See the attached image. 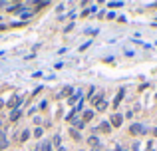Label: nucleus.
I'll use <instances>...</instances> for the list:
<instances>
[{
	"label": "nucleus",
	"mask_w": 157,
	"mask_h": 151,
	"mask_svg": "<svg viewBox=\"0 0 157 151\" xmlns=\"http://www.w3.org/2000/svg\"><path fill=\"white\" fill-rule=\"evenodd\" d=\"M36 151H52V143H50V141H42V143L36 147Z\"/></svg>",
	"instance_id": "obj_1"
},
{
	"label": "nucleus",
	"mask_w": 157,
	"mask_h": 151,
	"mask_svg": "<svg viewBox=\"0 0 157 151\" xmlns=\"http://www.w3.org/2000/svg\"><path fill=\"white\" fill-rule=\"evenodd\" d=\"M143 131H145V127H143V125H139V123L131 125V133H133V135H139V133H143Z\"/></svg>",
	"instance_id": "obj_2"
},
{
	"label": "nucleus",
	"mask_w": 157,
	"mask_h": 151,
	"mask_svg": "<svg viewBox=\"0 0 157 151\" xmlns=\"http://www.w3.org/2000/svg\"><path fill=\"white\" fill-rule=\"evenodd\" d=\"M121 121H123V117H121V115H113V117H111V125H115V127H119V125H121Z\"/></svg>",
	"instance_id": "obj_3"
},
{
	"label": "nucleus",
	"mask_w": 157,
	"mask_h": 151,
	"mask_svg": "<svg viewBox=\"0 0 157 151\" xmlns=\"http://www.w3.org/2000/svg\"><path fill=\"white\" fill-rule=\"evenodd\" d=\"M123 96H125V92H123V90H121V92H119L118 96H115V99H113V107H118V105H119V101L123 99Z\"/></svg>",
	"instance_id": "obj_4"
},
{
	"label": "nucleus",
	"mask_w": 157,
	"mask_h": 151,
	"mask_svg": "<svg viewBox=\"0 0 157 151\" xmlns=\"http://www.w3.org/2000/svg\"><path fill=\"white\" fill-rule=\"evenodd\" d=\"M6 145H8V139H6V135H4V133H0V147L4 149Z\"/></svg>",
	"instance_id": "obj_5"
},
{
	"label": "nucleus",
	"mask_w": 157,
	"mask_h": 151,
	"mask_svg": "<svg viewBox=\"0 0 157 151\" xmlns=\"http://www.w3.org/2000/svg\"><path fill=\"white\" fill-rule=\"evenodd\" d=\"M18 117H20V109H12V113H10V121H16Z\"/></svg>",
	"instance_id": "obj_6"
},
{
	"label": "nucleus",
	"mask_w": 157,
	"mask_h": 151,
	"mask_svg": "<svg viewBox=\"0 0 157 151\" xmlns=\"http://www.w3.org/2000/svg\"><path fill=\"white\" fill-rule=\"evenodd\" d=\"M93 117V112L90 109V112H84V117H82V121H90V119Z\"/></svg>",
	"instance_id": "obj_7"
},
{
	"label": "nucleus",
	"mask_w": 157,
	"mask_h": 151,
	"mask_svg": "<svg viewBox=\"0 0 157 151\" xmlns=\"http://www.w3.org/2000/svg\"><path fill=\"white\" fill-rule=\"evenodd\" d=\"M54 145H56V147H60V145H62V137H60V135H56V137H54Z\"/></svg>",
	"instance_id": "obj_8"
},
{
	"label": "nucleus",
	"mask_w": 157,
	"mask_h": 151,
	"mask_svg": "<svg viewBox=\"0 0 157 151\" xmlns=\"http://www.w3.org/2000/svg\"><path fill=\"white\" fill-rule=\"evenodd\" d=\"M28 137H30V131H22V137H20V141H26Z\"/></svg>",
	"instance_id": "obj_9"
},
{
	"label": "nucleus",
	"mask_w": 157,
	"mask_h": 151,
	"mask_svg": "<svg viewBox=\"0 0 157 151\" xmlns=\"http://www.w3.org/2000/svg\"><path fill=\"white\" fill-rule=\"evenodd\" d=\"M74 125H76V127H84V121H82V119H76Z\"/></svg>",
	"instance_id": "obj_10"
},
{
	"label": "nucleus",
	"mask_w": 157,
	"mask_h": 151,
	"mask_svg": "<svg viewBox=\"0 0 157 151\" xmlns=\"http://www.w3.org/2000/svg\"><path fill=\"white\" fill-rule=\"evenodd\" d=\"M70 133H72V137H74V139H80V133L76 131V129H72V131H70Z\"/></svg>",
	"instance_id": "obj_11"
},
{
	"label": "nucleus",
	"mask_w": 157,
	"mask_h": 151,
	"mask_svg": "<svg viewBox=\"0 0 157 151\" xmlns=\"http://www.w3.org/2000/svg\"><path fill=\"white\" fill-rule=\"evenodd\" d=\"M34 135H36V137H40V135H42V129H40V127H38V129H34Z\"/></svg>",
	"instance_id": "obj_12"
},
{
	"label": "nucleus",
	"mask_w": 157,
	"mask_h": 151,
	"mask_svg": "<svg viewBox=\"0 0 157 151\" xmlns=\"http://www.w3.org/2000/svg\"><path fill=\"white\" fill-rule=\"evenodd\" d=\"M58 151H66V147H64V145H60V147H58Z\"/></svg>",
	"instance_id": "obj_13"
},
{
	"label": "nucleus",
	"mask_w": 157,
	"mask_h": 151,
	"mask_svg": "<svg viewBox=\"0 0 157 151\" xmlns=\"http://www.w3.org/2000/svg\"><path fill=\"white\" fill-rule=\"evenodd\" d=\"M153 135H155V137H157V129H153Z\"/></svg>",
	"instance_id": "obj_14"
},
{
	"label": "nucleus",
	"mask_w": 157,
	"mask_h": 151,
	"mask_svg": "<svg viewBox=\"0 0 157 151\" xmlns=\"http://www.w3.org/2000/svg\"><path fill=\"white\" fill-rule=\"evenodd\" d=\"M2 105H4V101H2V99H0V107H2Z\"/></svg>",
	"instance_id": "obj_15"
},
{
	"label": "nucleus",
	"mask_w": 157,
	"mask_h": 151,
	"mask_svg": "<svg viewBox=\"0 0 157 151\" xmlns=\"http://www.w3.org/2000/svg\"><path fill=\"white\" fill-rule=\"evenodd\" d=\"M118 151H123V149H118Z\"/></svg>",
	"instance_id": "obj_16"
},
{
	"label": "nucleus",
	"mask_w": 157,
	"mask_h": 151,
	"mask_svg": "<svg viewBox=\"0 0 157 151\" xmlns=\"http://www.w3.org/2000/svg\"><path fill=\"white\" fill-rule=\"evenodd\" d=\"M0 151H2V149H0Z\"/></svg>",
	"instance_id": "obj_17"
}]
</instances>
